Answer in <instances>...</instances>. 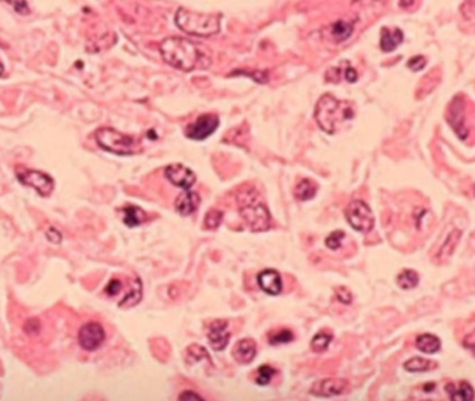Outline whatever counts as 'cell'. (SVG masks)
I'll use <instances>...</instances> for the list:
<instances>
[{
  "label": "cell",
  "mask_w": 475,
  "mask_h": 401,
  "mask_svg": "<svg viewBox=\"0 0 475 401\" xmlns=\"http://www.w3.org/2000/svg\"><path fill=\"white\" fill-rule=\"evenodd\" d=\"M332 340H333L332 331L322 330V331L316 333V334L312 337V340H311V348H312L313 352H323V351L329 347V344H330Z\"/></svg>",
  "instance_id": "26"
},
{
  "label": "cell",
  "mask_w": 475,
  "mask_h": 401,
  "mask_svg": "<svg viewBox=\"0 0 475 401\" xmlns=\"http://www.w3.org/2000/svg\"><path fill=\"white\" fill-rule=\"evenodd\" d=\"M294 340V334L290 329H276L267 333V341L272 345H280V344H287Z\"/></svg>",
  "instance_id": "25"
},
{
  "label": "cell",
  "mask_w": 475,
  "mask_h": 401,
  "mask_svg": "<svg viewBox=\"0 0 475 401\" xmlns=\"http://www.w3.org/2000/svg\"><path fill=\"white\" fill-rule=\"evenodd\" d=\"M350 387V383L344 377H326L316 380L309 393L316 397H336L345 393Z\"/></svg>",
  "instance_id": "9"
},
{
  "label": "cell",
  "mask_w": 475,
  "mask_h": 401,
  "mask_svg": "<svg viewBox=\"0 0 475 401\" xmlns=\"http://www.w3.org/2000/svg\"><path fill=\"white\" fill-rule=\"evenodd\" d=\"M345 219L354 230L361 231V233L371 231L375 223L371 207L368 206V203H365L361 199H357L348 203L345 209Z\"/></svg>",
  "instance_id": "7"
},
{
  "label": "cell",
  "mask_w": 475,
  "mask_h": 401,
  "mask_svg": "<svg viewBox=\"0 0 475 401\" xmlns=\"http://www.w3.org/2000/svg\"><path fill=\"white\" fill-rule=\"evenodd\" d=\"M223 220V212L217 210V209H210L203 219V227L208 230H215L220 226Z\"/></svg>",
  "instance_id": "29"
},
{
  "label": "cell",
  "mask_w": 475,
  "mask_h": 401,
  "mask_svg": "<svg viewBox=\"0 0 475 401\" xmlns=\"http://www.w3.org/2000/svg\"><path fill=\"white\" fill-rule=\"evenodd\" d=\"M237 203L241 217L252 231H266L270 227V213L254 188L240 189L237 192Z\"/></svg>",
  "instance_id": "3"
},
{
  "label": "cell",
  "mask_w": 475,
  "mask_h": 401,
  "mask_svg": "<svg viewBox=\"0 0 475 401\" xmlns=\"http://www.w3.org/2000/svg\"><path fill=\"white\" fill-rule=\"evenodd\" d=\"M217 125L219 117L216 114H202L185 128V135L191 139H205L217 128Z\"/></svg>",
  "instance_id": "11"
},
{
  "label": "cell",
  "mask_w": 475,
  "mask_h": 401,
  "mask_svg": "<svg viewBox=\"0 0 475 401\" xmlns=\"http://www.w3.org/2000/svg\"><path fill=\"white\" fill-rule=\"evenodd\" d=\"M201 203V196L198 192L191 191V189H184L176 199L174 206L177 212L182 216H188L194 213Z\"/></svg>",
  "instance_id": "15"
},
{
  "label": "cell",
  "mask_w": 475,
  "mask_h": 401,
  "mask_svg": "<svg viewBox=\"0 0 475 401\" xmlns=\"http://www.w3.org/2000/svg\"><path fill=\"white\" fill-rule=\"evenodd\" d=\"M437 368V362L423 358V356H412L404 362V369L408 372H428Z\"/></svg>",
  "instance_id": "23"
},
{
  "label": "cell",
  "mask_w": 475,
  "mask_h": 401,
  "mask_svg": "<svg viewBox=\"0 0 475 401\" xmlns=\"http://www.w3.org/2000/svg\"><path fill=\"white\" fill-rule=\"evenodd\" d=\"M336 298L343 304H351L352 302V294L347 287H336L334 290Z\"/></svg>",
  "instance_id": "31"
},
{
  "label": "cell",
  "mask_w": 475,
  "mask_h": 401,
  "mask_svg": "<svg viewBox=\"0 0 475 401\" xmlns=\"http://www.w3.org/2000/svg\"><path fill=\"white\" fill-rule=\"evenodd\" d=\"M95 139L100 148L123 156L135 155L143 149L139 138L130 134H123L111 127L98 128L95 132Z\"/></svg>",
  "instance_id": "5"
},
{
  "label": "cell",
  "mask_w": 475,
  "mask_h": 401,
  "mask_svg": "<svg viewBox=\"0 0 475 401\" xmlns=\"http://www.w3.org/2000/svg\"><path fill=\"white\" fill-rule=\"evenodd\" d=\"M178 401H205V400L192 390H184L180 393Z\"/></svg>",
  "instance_id": "33"
},
{
  "label": "cell",
  "mask_w": 475,
  "mask_h": 401,
  "mask_svg": "<svg viewBox=\"0 0 475 401\" xmlns=\"http://www.w3.org/2000/svg\"><path fill=\"white\" fill-rule=\"evenodd\" d=\"M425 401H430V400H425Z\"/></svg>",
  "instance_id": "37"
},
{
  "label": "cell",
  "mask_w": 475,
  "mask_h": 401,
  "mask_svg": "<svg viewBox=\"0 0 475 401\" xmlns=\"http://www.w3.org/2000/svg\"><path fill=\"white\" fill-rule=\"evenodd\" d=\"M344 237H345V233H344V231L336 230V231H333L330 235L326 237L325 244H326V246H327L329 249H337V248H340L341 241H343Z\"/></svg>",
  "instance_id": "30"
},
{
  "label": "cell",
  "mask_w": 475,
  "mask_h": 401,
  "mask_svg": "<svg viewBox=\"0 0 475 401\" xmlns=\"http://www.w3.org/2000/svg\"><path fill=\"white\" fill-rule=\"evenodd\" d=\"M220 18V14H203L185 7H180L174 15V21L181 31L196 36H210L219 32Z\"/></svg>",
  "instance_id": "4"
},
{
  "label": "cell",
  "mask_w": 475,
  "mask_h": 401,
  "mask_svg": "<svg viewBox=\"0 0 475 401\" xmlns=\"http://www.w3.org/2000/svg\"><path fill=\"white\" fill-rule=\"evenodd\" d=\"M231 355L233 358L238 362V363H249L254 361L255 355H256V343L252 338H242L238 340L233 349H231Z\"/></svg>",
  "instance_id": "14"
},
{
  "label": "cell",
  "mask_w": 475,
  "mask_h": 401,
  "mask_svg": "<svg viewBox=\"0 0 475 401\" xmlns=\"http://www.w3.org/2000/svg\"><path fill=\"white\" fill-rule=\"evenodd\" d=\"M325 77H326V81H332V82H338L341 78H344L348 82H355L358 78V72L355 68H352L350 61L344 60L338 65L330 67L326 71Z\"/></svg>",
  "instance_id": "16"
},
{
  "label": "cell",
  "mask_w": 475,
  "mask_h": 401,
  "mask_svg": "<svg viewBox=\"0 0 475 401\" xmlns=\"http://www.w3.org/2000/svg\"><path fill=\"white\" fill-rule=\"evenodd\" d=\"M120 213L123 216V221L128 226V227H135L139 226L141 223H143L146 220V214L145 212L134 205H125L124 207L120 209Z\"/></svg>",
  "instance_id": "21"
},
{
  "label": "cell",
  "mask_w": 475,
  "mask_h": 401,
  "mask_svg": "<svg viewBox=\"0 0 475 401\" xmlns=\"http://www.w3.org/2000/svg\"><path fill=\"white\" fill-rule=\"evenodd\" d=\"M327 29H329V36L333 42H341L352 33L354 22L345 21V19H338V21H334L332 25H329Z\"/></svg>",
  "instance_id": "19"
},
{
  "label": "cell",
  "mask_w": 475,
  "mask_h": 401,
  "mask_svg": "<svg viewBox=\"0 0 475 401\" xmlns=\"http://www.w3.org/2000/svg\"><path fill=\"white\" fill-rule=\"evenodd\" d=\"M159 50L167 64L182 71L206 68L210 64V58L194 42L185 38L169 36L160 42Z\"/></svg>",
  "instance_id": "1"
},
{
  "label": "cell",
  "mask_w": 475,
  "mask_h": 401,
  "mask_svg": "<svg viewBox=\"0 0 475 401\" xmlns=\"http://www.w3.org/2000/svg\"><path fill=\"white\" fill-rule=\"evenodd\" d=\"M206 337L215 351H221L230 341L228 323L226 319H215L206 326Z\"/></svg>",
  "instance_id": "10"
},
{
  "label": "cell",
  "mask_w": 475,
  "mask_h": 401,
  "mask_svg": "<svg viewBox=\"0 0 475 401\" xmlns=\"http://www.w3.org/2000/svg\"><path fill=\"white\" fill-rule=\"evenodd\" d=\"M426 64V58L423 56H414L412 58L408 60L407 65L412 70V71H418L421 68H423Z\"/></svg>",
  "instance_id": "32"
},
{
  "label": "cell",
  "mask_w": 475,
  "mask_h": 401,
  "mask_svg": "<svg viewBox=\"0 0 475 401\" xmlns=\"http://www.w3.org/2000/svg\"><path fill=\"white\" fill-rule=\"evenodd\" d=\"M415 345H416V348L421 352L435 354V352H437L440 349L442 343H440V338L437 336L430 334V333H422V334H419L416 337Z\"/></svg>",
  "instance_id": "22"
},
{
  "label": "cell",
  "mask_w": 475,
  "mask_h": 401,
  "mask_svg": "<svg viewBox=\"0 0 475 401\" xmlns=\"http://www.w3.org/2000/svg\"><path fill=\"white\" fill-rule=\"evenodd\" d=\"M404 39L403 31L397 26H383L380 29V49L383 52H393Z\"/></svg>",
  "instance_id": "18"
},
{
  "label": "cell",
  "mask_w": 475,
  "mask_h": 401,
  "mask_svg": "<svg viewBox=\"0 0 475 401\" xmlns=\"http://www.w3.org/2000/svg\"><path fill=\"white\" fill-rule=\"evenodd\" d=\"M46 237H47V239H49L50 242H53V244H59V242L61 241V234H60V231H59L57 228H54V227H50V228L47 230Z\"/></svg>",
  "instance_id": "34"
},
{
  "label": "cell",
  "mask_w": 475,
  "mask_h": 401,
  "mask_svg": "<svg viewBox=\"0 0 475 401\" xmlns=\"http://www.w3.org/2000/svg\"><path fill=\"white\" fill-rule=\"evenodd\" d=\"M3 72H4V65H3V63H1V60H0V77L3 75Z\"/></svg>",
  "instance_id": "36"
},
{
  "label": "cell",
  "mask_w": 475,
  "mask_h": 401,
  "mask_svg": "<svg viewBox=\"0 0 475 401\" xmlns=\"http://www.w3.org/2000/svg\"><path fill=\"white\" fill-rule=\"evenodd\" d=\"M13 6L15 7V10H17L18 13H28V11H29V10H28V4H26L25 1H14Z\"/></svg>",
  "instance_id": "35"
},
{
  "label": "cell",
  "mask_w": 475,
  "mask_h": 401,
  "mask_svg": "<svg viewBox=\"0 0 475 401\" xmlns=\"http://www.w3.org/2000/svg\"><path fill=\"white\" fill-rule=\"evenodd\" d=\"M14 173L20 182L36 189V192L42 196H49L54 188L53 178L40 170H32L18 164L15 166Z\"/></svg>",
  "instance_id": "6"
},
{
  "label": "cell",
  "mask_w": 475,
  "mask_h": 401,
  "mask_svg": "<svg viewBox=\"0 0 475 401\" xmlns=\"http://www.w3.org/2000/svg\"><path fill=\"white\" fill-rule=\"evenodd\" d=\"M460 237H461V231L460 230H451L449 233L447 238L442 244V248L436 253V262L437 263H442V262H444L446 259H449L451 256V253L454 252V249H455V246L458 244Z\"/></svg>",
  "instance_id": "20"
},
{
  "label": "cell",
  "mask_w": 475,
  "mask_h": 401,
  "mask_svg": "<svg viewBox=\"0 0 475 401\" xmlns=\"http://www.w3.org/2000/svg\"><path fill=\"white\" fill-rule=\"evenodd\" d=\"M164 175L171 184L182 189H189L196 180L194 171L182 164H169L164 168Z\"/></svg>",
  "instance_id": "12"
},
{
  "label": "cell",
  "mask_w": 475,
  "mask_h": 401,
  "mask_svg": "<svg viewBox=\"0 0 475 401\" xmlns=\"http://www.w3.org/2000/svg\"><path fill=\"white\" fill-rule=\"evenodd\" d=\"M444 390L450 401H474V388L465 380L457 383L450 382L444 386Z\"/></svg>",
  "instance_id": "17"
},
{
  "label": "cell",
  "mask_w": 475,
  "mask_h": 401,
  "mask_svg": "<svg viewBox=\"0 0 475 401\" xmlns=\"http://www.w3.org/2000/svg\"><path fill=\"white\" fill-rule=\"evenodd\" d=\"M419 281V276L416 272L411 270V269H404L400 272V274L397 276V284L403 288V290H411L414 288Z\"/></svg>",
  "instance_id": "27"
},
{
  "label": "cell",
  "mask_w": 475,
  "mask_h": 401,
  "mask_svg": "<svg viewBox=\"0 0 475 401\" xmlns=\"http://www.w3.org/2000/svg\"><path fill=\"white\" fill-rule=\"evenodd\" d=\"M355 116L354 103L348 100H340L330 93H325L319 97L315 106V120L318 125L327 134H334L345 123Z\"/></svg>",
  "instance_id": "2"
},
{
  "label": "cell",
  "mask_w": 475,
  "mask_h": 401,
  "mask_svg": "<svg viewBox=\"0 0 475 401\" xmlns=\"http://www.w3.org/2000/svg\"><path fill=\"white\" fill-rule=\"evenodd\" d=\"M258 284L265 292L270 295H277L283 290L281 276L277 270H273V269L262 270L258 274Z\"/></svg>",
  "instance_id": "13"
},
{
  "label": "cell",
  "mask_w": 475,
  "mask_h": 401,
  "mask_svg": "<svg viewBox=\"0 0 475 401\" xmlns=\"http://www.w3.org/2000/svg\"><path fill=\"white\" fill-rule=\"evenodd\" d=\"M104 337H106L104 329L98 322H88L78 331L79 347L85 351L98 349L103 344Z\"/></svg>",
  "instance_id": "8"
},
{
  "label": "cell",
  "mask_w": 475,
  "mask_h": 401,
  "mask_svg": "<svg viewBox=\"0 0 475 401\" xmlns=\"http://www.w3.org/2000/svg\"><path fill=\"white\" fill-rule=\"evenodd\" d=\"M316 184L308 178H302L294 188V196L297 200H308L312 199L316 194Z\"/></svg>",
  "instance_id": "24"
},
{
  "label": "cell",
  "mask_w": 475,
  "mask_h": 401,
  "mask_svg": "<svg viewBox=\"0 0 475 401\" xmlns=\"http://www.w3.org/2000/svg\"><path fill=\"white\" fill-rule=\"evenodd\" d=\"M276 375V369L270 365H260L254 373V382L260 386H266L272 382Z\"/></svg>",
  "instance_id": "28"
}]
</instances>
